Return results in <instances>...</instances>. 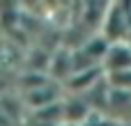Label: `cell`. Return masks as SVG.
<instances>
[{
  "mask_svg": "<svg viewBox=\"0 0 131 126\" xmlns=\"http://www.w3.org/2000/svg\"><path fill=\"white\" fill-rule=\"evenodd\" d=\"M106 73L115 71H129L131 69V41H113L106 51V57L101 62Z\"/></svg>",
  "mask_w": 131,
  "mask_h": 126,
  "instance_id": "cell-1",
  "label": "cell"
}]
</instances>
